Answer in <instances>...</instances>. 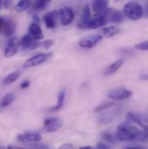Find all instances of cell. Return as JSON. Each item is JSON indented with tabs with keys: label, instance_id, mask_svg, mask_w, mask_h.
Here are the masks:
<instances>
[{
	"label": "cell",
	"instance_id": "cell-28",
	"mask_svg": "<svg viewBox=\"0 0 148 149\" xmlns=\"http://www.w3.org/2000/svg\"><path fill=\"white\" fill-rule=\"evenodd\" d=\"M114 105H115V102H103V103H101V105H99L98 107L95 108L94 112H95V113H98V112L102 111V110H105V109H109L110 108L113 107Z\"/></svg>",
	"mask_w": 148,
	"mask_h": 149
},
{
	"label": "cell",
	"instance_id": "cell-3",
	"mask_svg": "<svg viewBox=\"0 0 148 149\" xmlns=\"http://www.w3.org/2000/svg\"><path fill=\"white\" fill-rule=\"evenodd\" d=\"M58 18L63 26L69 25L74 19V13L70 7H63L58 11Z\"/></svg>",
	"mask_w": 148,
	"mask_h": 149
},
{
	"label": "cell",
	"instance_id": "cell-9",
	"mask_svg": "<svg viewBox=\"0 0 148 149\" xmlns=\"http://www.w3.org/2000/svg\"><path fill=\"white\" fill-rule=\"evenodd\" d=\"M17 140L18 142L21 143H31L35 142L37 143L42 140V136L40 134L37 132H26L24 134H20L17 135Z\"/></svg>",
	"mask_w": 148,
	"mask_h": 149
},
{
	"label": "cell",
	"instance_id": "cell-25",
	"mask_svg": "<svg viewBox=\"0 0 148 149\" xmlns=\"http://www.w3.org/2000/svg\"><path fill=\"white\" fill-rule=\"evenodd\" d=\"M64 101H65V90H62L58 95L57 102H56V106L52 109V111H57V110L61 109L64 104Z\"/></svg>",
	"mask_w": 148,
	"mask_h": 149
},
{
	"label": "cell",
	"instance_id": "cell-19",
	"mask_svg": "<svg viewBox=\"0 0 148 149\" xmlns=\"http://www.w3.org/2000/svg\"><path fill=\"white\" fill-rule=\"evenodd\" d=\"M21 75V72L20 71H13L10 74H8L3 80L2 84L3 86H8L11 83H13L15 81H17Z\"/></svg>",
	"mask_w": 148,
	"mask_h": 149
},
{
	"label": "cell",
	"instance_id": "cell-41",
	"mask_svg": "<svg viewBox=\"0 0 148 149\" xmlns=\"http://www.w3.org/2000/svg\"><path fill=\"white\" fill-rule=\"evenodd\" d=\"M116 1H117V0H116Z\"/></svg>",
	"mask_w": 148,
	"mask_h": 149
},
{
	"label": "cell",
	"instance_id": "cell-20",
	"mask_svg": "<svg viewBox=\"0 0 148 149\" xmlns=\"http://www.w3.org/2000/svg\"><path fill=\"white\" fill-rule=\"evenodd\" d=\"M123 63H124V61H123L122 59L117 60L116 62L113 63L111 65H109V66L107 68V70H105V74L109 75V74H114L115 72H117V71L120 70V68L122 66Z\"/></svg>",
	"mask_w": 148,
	"mask_h": 149
},
{
	"label": "cell",
	"instance_id": "cell-10",
	"mask_svg": "<svg viewBox=\"0 0 148 149\" xmlns=\"http://www.w3.org/2000/svg\"><path fill=\"white\" fill-rule=\"evenodd\" d=\"M126 120L129 123H135L144 129H147V119L144 115L129 112L126 113Z\"/></svg>",
	"mask_w": 148,
	"mask_h": 149
},
{
	"label": "cell",
	"instance_id": "cell-32",
	"mask_svg": "<svg viewBox=\"0 0 148 149\" xmlns=\"http://www.w3.org/2000/svg\"><path fill=\"white\" fill-rule=\"evenodd\" d=\"M96 149H111L108 145L103 143H98L96 146Z\"/></svg>",
	"mask_w": 148,
	"mask_h": 149
},
{
	"label": "cell",
	"instance_id": "cell-22",
	"mask_svg": "<svg viewBox=\"0 0 148 149\" xmlns=\"http://www.w3.org/2000/svg\"><path fill=\"white\" fill-rule=\"evenodd\" d=\"M52 0H34L33 2V9L35 10L40 11V10H43L44 9H46L48 7V5L49 4V3Z\"/></svg>",
	"mask_w": 148,
	"mask_h": 149
},
{
	"label": "cell",
	"instance_id": "cell-11",
	"mask_svg": "<svg viewBox=\"0 0 148 149\" xmlns=\"http://www.w3.org/2000/svg\"><path fill=\"white\" fill-rule=\"evenodd\" d=\"M108 23V18H107V17H106V15L104 13L101 14V15H97L94 18L91 17V19L89 20V22L87 24V29H88V30H95V29H98V28H100L101 26L106 25Z\"/></svg>",
	"mask_w": 148,
	"mask_h": 149
},
{
	"label": "cell",
	"instance_id": "cell-8",
	"mask_svg": "<svg viewBox=\"0 0 148 149\" xmlns=\"http://www.w3.org/2000/svg\"><path fill=\"white\" fill-rule=\"evenodd\" d=\"M62 125H63L62 120L59 118H57V117L49 118L44 121L42 131L44 133H52V132H55V131L58 130L59 128H61Z\"/></svg>",
	"mask_w": 148,
	"mask_h": 149
},
{
	"label": "cell",
	"instance_id": "cell-14",
	"mask_svg": "<svg viewBox=\"0 0 148 149\" xmlns=\"http://www.w3.org/2000/svg\"><path fill=\"white\" fill-rule=\"evenodd\" d=\"M104 14L106 15L108 22H112L114 24H120V23L123 22V20H124L123 13L121 11H120L119 10H116V9L107 10L104 12Z\"/></svg>",
	"mask_w": 148,
	"mask_h": 149
},
{
	"label": "cell",
	"instance_id": "cell-33",
	"mask_svg": "<svg viewBox=\"0 0 148 149\" xmlns=\"http://www.w3.org/2000/svg\"><path fill=\"white\" fill-rule=\"evenodd\" d=\"M30 85H31V83H30L29 81H24L22 82V84H21V88H24V89H25V88H27L28 87H30Z\"/></svg>",
	"mask_w": 148,
	"mask_h": 149
},
{
	"label": "cell",
	"instance_id": "cell-17",
	"mask_svg": "<svg viewBox=\"0 0 148 149\" xmlns=\"http://www.w3.org/2000/svg\"><path fill=\"white\" fill-rule=\"evenodd\" d=\"M28 32H29V35L36 41L39 42L42 39H43L42 31L39 24H37L36 22H33L30 24L29 29H28Z\"/></svg>",
	"mask_w": 148,
	"mask_h": 149
},
{
	"label": "cell",
	"instance_id": "cell-39",
	"mask_svg": "<svg viewBox=\"0 0 148 149\" xmlns=\"http://www.w3.org/2000/svg\"><path fill=\"white\" fill-rule=\"evenodd\" d=\"M2 5H3V0H0V10L2 8Z\"/></svg>",
	"mask_w": 148,
	"mask_h": 149
},
{
	"label": "cell",
	"instance_id": "cell-30",
	"mask_svg": "<svg viewBox=\"0 0 148 149\" xmlns=\"http://www.w3.org/2000/svg\"><path fill=\"white\" fill-rule=\"evenodd\" d=\"M136 49H140V50H147L148 49V42L147 41H144L143 42H140L134 47Z\"/></svg>",
	"mask_w": 148,
	"mask_h": 149
},
{
	"label": "cell",
	"instance_id": "cell-4",
	"mask_svg": "<svg viewBox=\"0 0 148 149\" xmlns=\"http://www.w3.org/2000/svg\"><path fill=\"white\" fill-rule=\"evenodd\" d=\"M133 95L132 91L125 88H113L111 89L108 92L107 95L108 98H110L113 101H121V100H125L127 99L129 97H131V95Z\"/></svg>",
	"mask_w": 148,
	"mask_h": 149
},
{
	"label": "cell",
	"instance_id": "cell-5",
	"mask_svg": "<svg viewBox=\"0 0 148 149\" xmlns=\"http://www.w3.org/2000/svg\"><path fill=\"white\" fill-rule=\"evenodd\" d=\"M20 47V40L17 37H10L5 45L4 48V56L5 57H11L13 56H15Z\"/></svg>",
	"mask_w": 148,
	"mask_h": 149
},
{
	"label": "cell",
	"instance_id": "cell-40",
	"mask_svg": "<svg viewBox=\"0 0 148 149\" xmlns=\"http://www.w3.org/2000/svg\"><path fill=\"white\" fill-rule=\"evenodd\" d=\"M49 149H51V148H49Z\"/></svg>",
	"mask_w": 148,
	"mask_h": 149
},
{
	"label": "cell",
	"instance_id": "cell-13",
	"mask_svg": "<svg viewBox=\"0 0 148 149\" xmlns=\"http://www.w3.org/2000/svg\"><path fill=\"white\" fill-rule=\"evenodd\" d=\"M57 19H58L57 10H52L43 15V22L48 29H55L56 27Z\"/></svg>",
	"mask_w": 148,
	"mask_h": 149
},
{
	"label": "cell",
	"instance_id": "cell-31",
	"mask_svg": "<svg viewBox=\"0 0 148 149\" xmlns=\"http://www.w3.org/2000/svg\"><path fill=\"white\" fill-rule=\"evenodd\" d=\"M58 149H75L74 148V146L70 145V144H63L62 146H60Z\"/></svg>",
	"mask_w": 148,
	"mask_h": 149
},
{
	"label": "cell",
	"instance_id": "cell-24",
	"mask_svg": "<svg viewBox=\"0 0 148 149\" xmlns=\"http://www.w3.org/2000/svg\"><path fill=\"white\" fill-rule=\"evenodd\" d=\"M103 34L107 38H110V37H114L117 34L120 33V29L115 27V26H108V27H105L103 30Z\"/></svg>",
	"mask_w": 148,
	"mask_h": 149
},
{
	"label": "cell",
	"instance_id": "cell-23",
	"mask_svg": "<svg viewBox=\"0 0 148 149\" xmlns=\"http://www.w3.org/2000/svg\"><path fill=\"white\" fill-rule=\"evenodd\" d=\"M101 137L108 142L109 143H113V144H116V143H119V140L117 139L115 134L112 133L110 131H105L101 134Z\"/></svg>",
	"mask_w": 148,
	"mask_h": 149
},
{
	"label": "cell",
	"instance_id": "cell-34",
	"mask_svg": "<svg viewBox=\"0 0 148 149\" xmlns=\"http://www.w3.org/2000/svg\"><path fill=\"white\" fill-rule=\"evenodd\" d=\"M7 149H29L25 148H22V147H17V146H14V145H10L9 146Z\"/></svg>",
	"mask_w": 148,
	"mask_h": 149
},
{
	"label": "cell",
	"instance_id": "cell-36",
	"mask_svg": "<svg viewBox=\"0 0 148 149\" xmlns=\"http://www.w3.org/2000/svg\"><path fill=\"white\" fill-rule=\"evenodd\" d=\"M3 22H4V18L3 17H0V31L3 29Z\"/></svg>",
	"mask_w": 148,
	"mask_h": 149
},
{
	"label": "cell",
	"instance_id": "cell-6",
	"mask_svg": "<svg viewBox=\"0 0 148 149\" xmlns=\"http://www.w3.org/2000/svg\"><path fill=\"white\" fill-rule=\"evenodd\" d=\"M51 56H52L51 53H40V54H37L36 56L31 57L30 59H28L24 63V68L28 69V68H32V67L38 66V65L42 64V63H44Z\"/></svg>",
	"mask_w": 148,
	"mask_h": 149
},
{
	"label": "cell",
	"instance_id": "cell-1",
	"mask_svg": "<svg viewBox=\"0 0 148 149\" xmlns=\"http://www.w3.org/2000/svg\"><path fill=\"white\" fill-rule=\"evenodd\" d=\"M119 141H146L147 140V129L140 128L130 123H122L118 126L114 133Z\"/></svg>",
	"mask_w": 148,
	"mask_h": 149
},
{
	"label": "cell",
	"instance_id": "cell-21",
	"mask_svg": "<svg viewBox=\"0 0 148 149\" xmlns=\"http://www.w3.org/2000/svg\"><path fill=\"white\" fill-rule=\"evenodd\" d=\"M32 4V0H19L15 6V9L18 12H23L28 10Z\"/></svg>",
	"mask_w": 148,
	"mask_h": 149
},
{
	"label": "cell",
	"instance_id": "cell-15",
	"mask_svg": "<svg viewBox=\"0 0 148 149\" xmlns=\"http://www.w3.org/2000/svg\"><path fill=\"white\" fill-rule=\"evenodd\" d=\"M109 4V0H94L92 3V11L97 15L103 14Z\"/></svg>",
	"mask_w": 148,
	"mask_h": 149
},
{
	"label": "cell",
	"instance_id": "cell-2",
	"mask_svg": "<svg viewBox=\"0 0 148 149\" xmlns=\"http://www.w3.org/2000/svg\"><path fill=\"white\" fill-rule=\"evenodd\" d=\"M143 8L142 6L135 2H130L124 5L123 14L130 20L137 21L140 19L143 16Z\"/></svg>",
	"mask_w": 148,
	"mask_h": 149
},
{
	"label": "cell",
	"instance_id": "cell-26",
	"mask_svg": "<svg viewBox=\"0 0 148 149\" xmlns=\"http://www.w3.org/2000/svg\"><path fill=\"white\" fill-rule=\"evenodd\" d=\"M14 99H15V96H14V95L12 93H9V94L5 95L3 97V99L1 100V102H0V104L2 106V108L3 109V108H6V107L10 106L13 102Z\"/></svg>",
	"mask_w": 148,
	"mask_h": 149
},
{
	"label": "cell",
	"instance_id": "cell-12",
	"mask_svg": "<svg viewBox=\"0 0 148 149\" xmlns=\"http://www.w3.org/2000/svg\"><path fill=\"white\" fill-rule=\"evenodd\" d=\"M91 17H91V10H90L89 5L87 4L84 6L81 15L80 17V19L77 22V27L81 30L87 29V24L89 22V20L91 19Z\"/></svg>",
	"mask_w": 148,
	"mask_h": 149
},
{
	"label": "cell",
	"instance_id": "cell-16",
	"mask_svg": "<svg viewBox=\"0 0 148 149\" xmlns=\"http://www.w3.org/2000/svg\"><path fill=\"white\" fill-rule=\"evenodd\" d=\"M20 46L24 49H34L39 47V42L34 40L29 34H26L20 40Z\"/></svg>",
	"mask_w": 148,
	"mask_h": 149
},
{
	"label": "cell",
	"instance_id": "cell-18",
	"mask_svg": "<svg viewBox=\"0 0 148 149\" xmlns=\"http://www.w3.org/2000/svg\"><path fill=\"white\" fill-rule=\"evenodd\" d=\"M2 31H3L4 36H6V37L12 36L16 31V23L14 22V20H12L10 18L6 19V20L4 19Z\"/></svg>",
	"mask_w": 148,
	"mask_h": 149
},
{
	"label": "cell",
	"instance_id": "cell-38",
	"mask_svg": "<svg viewBox=\"0 0 148 149\" xmlns=\"http://www.w3.org/2000/svg\"><path fill=\"white\" fill-rule=\"evenodd\" d=\"M140 78H141L142 80H145V81H146V80L147 79V74H144L143 75H141V76H140Z\"/></svg>",
	"mask_w": 148,
	"mask_h": 149
},
{
	"label": "cell",
	"instance_id": "cell-35",
	"mask_svg": "<svg viewBox=\"0 0 148 149\" xmlns=\"http://www.w3.org/2000/svg\"><path fill=\"white\" fill-rule=\"evenodd\" d=\"M125 149H147L145 147L143 146H137V147H128V148H126Z\"/></svg>",
	"mask_w": 148,
	"mask_h": 149
},
{
	"label": "cell",
	"instance_id": "cell-29",
	"mask_svg": "<svg viewBox=\"0 0 148 149\" xmlns=\"http://www.w3.org/2000/svg\"><path fill=\"white\" fill-rule=\"evenodd\" d=\"M53 44H54L53 40H46V41H43L42 42H39V46L45 49H48L51 48Z\"/></svg>",
	"mask_w": 148,
	"mask_h": 149
},
{
	"label": "cell",
	"instance_id": "cell-37",
	"mask_svg": "<svg viewBox=\"0 0 148 149\" xmlns=\"http://www.w3.org/2000/svg\"><path fill=\"white\" fill-rule=\"evenodd\" d=\"M79 149H95L94 148L91 147V146H84V147H81Z\"/></svg>",
	"mask_w": 148,
	"mask_h": 149
},
{
	"label": "cell",
	"instance_id": "cell-7",
	"mask_svg": "<svg viewBox=\"0 0 148 149\" xmlns=\"http://www.w3.org/2000/svg\"><path fill=\"white\" fill-rule=\"evenodd\" d=\"M101 40H102V36L99 34L87 36L81 39V41L79 42V45L83 49H92L95 45H97Z\"/></svg>",
	"mask_w": 148,
	"mask_h": 149
},
{
	"label": "cell",
	"instance_id": "cell-27",
	"mask_svg": "<svg viewBox=\"0 0 148 149\" xmlns=\"http://www.w3.org/2000/svg\"><path fill=\"white\" fill-rule=\"evenodd\" d=\"M113 113H107V114H103L101 116H100V118L98 119V122L101 125H108L110 124L113 120Z\"/></svg>",
	"mask_w": 148,
	"mask_h": 149
}]
</instances>
